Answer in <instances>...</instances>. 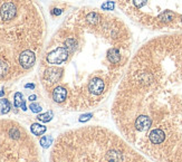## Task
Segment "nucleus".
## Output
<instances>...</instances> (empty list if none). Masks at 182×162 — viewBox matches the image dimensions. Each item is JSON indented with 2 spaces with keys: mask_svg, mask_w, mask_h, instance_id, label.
Masks as SVG:
<instances>
[{
  "mask_svg": "<svg viewBox=\"0 0 182 162\" xmlns=\"http://www.w3.org/2000/svg\"><path fill=\"white\" fill-rule=\"evenodd\" d=\"M49 162H153L117 131L89 124L61 132L51 146Z\"/></svg>",
  "mask_w": 182,
  "mask_h": 162,
  "instance_id": "nucleus-4",
  "label": "nucleus"
},
{
  "mask_svg": "<svg viewBox=\"0 0 182 162\" xmlns=\"http://www.w3.org/2000/svg\"><path fill=\"white\" fill-rule=\"evenodd\" d=\"M30 131H31V133L34 135H41V134H44L46 132V126L44 125H41V124H38V123H34L33 125L30 126Z\"/></svg>",
  "mask_w": 182,
  "mask_h": 162,
  "instance_id": "nucleus-7",
  "label": "nucleus"
},
{
  "mask_svg": "<svg viewBox=\"0 0 182 162\" xmlns=\"http://www.w3.org/2000/svg\"><path fill=\"white\" fill-rule=\"evenodd\" d=\"M9 108H10V104H9L8 100L1 98L0 100V113L1 114H6V113L9 112Z\"/></svg>",
  "mask_w": 182,
  "mask_h": 162,
  "instance_id": "nucleus-8",
  "label": "nucleus"
},
{
  "mask_svg": "<svg viewBox=\"0 0 182 162\" xmlns=\"http://www.w3.org/2000/svg\"><path fill=\"white\" fill-rule=\"evenodd\" d=\"M130 19L153 30L182 31V0H115Z\"/></svg>",
  "mask_w": 182,
  "mask_h": 162,
  "instance_id": "nucleus-5",
  "label": "nucleus"
},
{
  "mask_svg": "<svg viewBox=\"0 0 182 162\" xmlns=\"http://www.w3.org/2000/svg\"><path fill=\"white\" fill-rule=\"evenodd\" d=\"M30 108H31V111L33 112H40L41 111V107L39 105H37V104H31L30 105Z\"/></svg>",
  "mask_w": 182,
  "mask_h": 162,
  "instance_id": "nucleus-13",
  "label": "nucleus"
},
{
  "mask_svg": "<svg viewBox=\"0 0 182 162\" xmlns=\"http://www.w3.org/2000/svg\"><path fill=\"white\" fill-rule=\"evenodd\" d=\"M22 95L20 93H16L15 94V106H20L22 105Z\"/></svg>",
  "mask_w": 182,
  "mask_h": 162,
  "instance_id": "nucleus-11",
  "label": "nucleus"
},
{
  "mask_svg": "<svg viewBox=\"0 0 182 162\" xmlns=\"http://www.w3.org/2000/svg\"><path fill=\"white\" fill-rule=\"evenodd\" d=\"M45 36L36 0H0V82L18 79L35 66Z\"/></svg>",
  "mask_w": 182,
  "mask_h": 162,
  "instance_id": "nucleus-3",
  "label": "nucleus"
},
{
  "mask_svg": "<svg viewBox=\"0 0 182 162\" xmlns=\"http://www.w3.org/2000/svg\"><path fill=\"white\" fill-rule=\"evenodd\" d=\"M36 100V95H31V96H29V101H35Z\"/></svg>",
  "mask_w": 182,
  "mask_h": 162,
  "instance_id": "nucleus-15",
  "label": "nucleus"
},
{
  "mask_svg": "<svg viewBox=\"0 0 182 162\" xmlns=\"http://www.w3.org/2000/svg\"><path fill=\"white\" fill-rule=\"evenodd\" d=\"M51 143V138L50 136H44V138H41L40 140V145L43 146V148H48Z\"/></svg>",
  "mask_w": 182,
  "mask_h": 162,
  "instance_id": "nucleus-10",
  "label": "nucleus"
},
{
  "mask_svg": "<svg viewBox=\"0 0 182 162\" xmlns=\"http://www.w3.org/2000/svg\"><path fill=\"white\" fill-rule=\"evenodd\" d=\"M61 9H54V11H53L54 15H61Z\"/></svg>",
  "mask_w": 182,
  "mask_h": 162,
  "instance_id": "nucleus-14",
  "label": "nucleus"
},
{
  "mask_svg": "<svg viewBox=\"0 0 182 162\" xmlns=\"http://www.w3.org/2000/svg\"><path fill=\"white\" fill-rule=\"evenodd\" d=\"M111 114L116 131L153 162H182V31L138 48Z\"/></svg>",
  "mask_w": 182,
  "mask_h": 162,
  "instance_id": "nucleus-2",
  "label": "nucleus"
},
{
  "mask_svg": "<svg viewBox=\"0 0 182 162\" xmlns=\"http://www.w3.org/2000/svg\"><path fill=\"white\" fill-rule=\"evenodd\" d=\"M113 8H114V1H107L106 4L102 6L103 10H113Z\"/></svg>",
  "mask_w": 182,
  "mask_h": 162,
  "instance_id": "nucleus-12",
  "label": "nucleus"
},
{
  "mask_svg": "<svg viewBox=\"0 0 182 162\" xmlns=\"http://www.w3.org/2000/svg\"><path fill=\"white\" fill-rule=\"evenodd\" d=\"M132 34L121 18L82 7L65 18L48 44L40 84L55 104L89 111L117 87L131 61Z\"/></svg>",
  "mask_w": 182,
  "mask_h": 162,
  "instance_id": "nucleus-1",
  "label": "nucleus"
},
{
  "mask_svg": "<svg viewBox=\"0 0 182 162\" xmlns=\"http://www.w3.org/2000/svg\"><path fill=\"white\" fill-rule=\"evenodd\" d=\"M51 116H53V113L51 112H47V113H45V114H40L38 115V118L39 121H41V122H48L51 120Z\"/></svg>",
  "mask_w": 182,
  "mask_h": 162,
  "instance_id": "nucleus-9",
  "label": "nucleus"
},
{
  "mask_svg": "<svg viewBox=\"0 0 182 162\" xmlns=\"http://www.w3.org/2000/svg\"><path fill=\"white\" fill-rule=\"evenodd\" d=\"M0 162H43L37 141L12 118H0Z\"/></svg>",
  "mask_w": 182,
  "mask_h": 162,
  "instance_id": "nucleus-6",
  "label": "nucleus"
}]
</instances>
